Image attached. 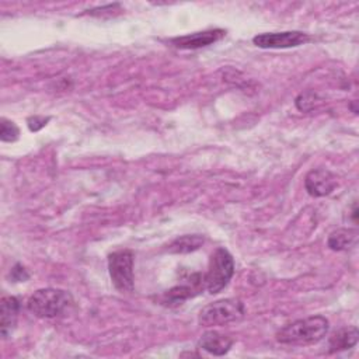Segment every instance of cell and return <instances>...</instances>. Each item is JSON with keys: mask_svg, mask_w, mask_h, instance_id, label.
Here are the masks:
<instances>
[{"mask_svg": "<svg viewBox=\"0 0 359 359\" xmlns=\"http://www.w3.org/2000/svg\"><path fill=\"white\" fill-rule=\"evenodd\" d=\"M330 328L324 316H311L296 320L276 332V341L285 345H311L321 341Z\"/></svg>", "mask_w": 359, "mask_h": 359, "instance_id": "6da1fadb", "label": "cell"}, {"mask_svg": "<svg viewBox=\"0 0 359 359\" xmlns=\"http://www.w3.org/2000/svg\"><path fill=\"white\" fill-rule=\"evenodd\" d=\"M73 304L69 292L55 287H45L34 292L27 302V309L39 318H55L62 316Z\"/></svg>", "mask_w": 359, "mask_h": 359, "instance_id": "7a4b0ae2", "label": "cell"}, {"mask_svg": "<svg viewBox=\"0 0 359 359\" xmlns=\"http://www.w3.org/2000/svg\"><path fill=\"white\" fill-rule=\"evenodd\" d=\"M245 314V309L238 299H222L206 304L201 311L198 321L202 327L226 325L229 323L240 321Z\"/></svg>", "mask_w": 359, "mask_h": 359, "instance_id": "3957f363", "label": "cell"}, {"mask_svg": "<svg viewBox=\"0 0 359 359\" xmlns=\"http://www.w3.org/2000/svg\"><path fill=\"white\" fill-rule=\"evenodd\" d=\"M234 275V259L226 248H216L212 254L208 272L203 276L205 287L209 293H219Z\"/></svg>", "mask_w": 359, "mask_h": 359, "instance_id": "277c9868", "label": "cell"}, {"mask_svg": "<svg viewBox=\"0 0 359 359\" xmlns=\"http://www.w3.org/2000/svg\"><path fill=\"white\" fill-rule=\"evenodd\" d=\"M108 271L114 286L122 293L133 290V254L129 250H119L108 257Z\"/></svg>", "mask_w": 359, "mask_h": 359, "instance_id": "5b68a950", "label": "cell"}, {"mask_svg": "<svg viewBox=\"0 0 359 359\" xmlns=\"http://www.w3.org/2000/svg\"><path fill=\"white\" fill-rule=\"evenodd\" d=\"M311 38L302 31H285V32H264L252 38L254 45L264 49H285L294 48L309 42Z\"/></svg>", "mask_w": 359, "mask_h": 359, "instance_id": "8992f818", "label": "cell"}, {"mask_svg": "<svg viewBox=\"0 0 359 359\" xmlns=\"http://www.w3.org/2000/svg\"><path fill=\"white\" fill-rule=\"evenodd\" d=\"M304 187L311 196H325L334 191L337 187V180L331 171L325 168H314L306 175Z\"/></svg>", "mask_w": 359, "mask_h": 359, "instance_id": "52a82bcc", "label": "cell"}, {"mask_svg": "<svg viewBox=\"0 0 359 359\" xmlns=\"http://www.w3.org/2000/svg\"><path fill=\"white\" fill-rule=\"evenodd\" d=\"M224 35H226L224 29L215 28V29H206V31H201V32L175 36L171 39V43L180 49H198V48H205V46H209L212 43L220 41Z\"/></svg>", "mask_w": 359, "mask_h": 359, "instance_id": "ba28073f", "label": "cell"}, {"mask_svg": "<svg viewBox=\"0 0 359 359\" xmlns=\"http://www.w3.org/2000/svg\"><path fill=\"white\" fill-rule=\"evenodd\" d=\"M20 311V302L14 296H4L0 302V332L1 337L6 339L8 338L15 325Z\"/></svg>", "mask_w": 359, "mask_h": 359, "instance_id": "9c48e42d", "label": "cell"}, {"mask_svg": "<svg viewBox=\"0 0 359 359\" xmlns=\"http://www.w3.org/2000/svg\"><path fill=\"white\" fill-rule=\"evenodd\" d=\"M231 345H233V339L217 331H208L198 341V348L216 356H222L227 353Z\"/></svg>", "mask_w": 359, "mask_h": 359, "instance_id": "30bf717a", "label": "cell"}, {"mask_svg": "<svg viewBox=\"0 0 359 359\" xmlns=\"http://www.w3.org/2000/svg\"><path fill=\"white\" fill-rule=\"evenodd\" d=\"M358 337H359V332L356 327H344L335 331L330 338V344H328L330 352L334 353V352L353 348L358 342Z\"/></svg>", "mask_w": 359, "mask_h": 359, "instance_id": "8fae6325", "label": "cell"}, {"mask_svg": "<svg viewBox=\"0 0 359 359\" xmlns=\"http://www.w3.org/2000/svg\"><path fill=\"white\" fill-rule=\"evenodd\" d=\"M358 241V231L355 229H338L328 237V247L334 251H345L352 248Z\"/></svg>", "mask_w": 359, "mask_h": 359, "instance_id": "7c38bea8", "label": "cell"}, {"mask_svg": "<svg viewBox=\"0 0 359 359\" xmlns=\"http://www.w3.org/2000/svg\"><path fill=\"white\" fill-rule=\"evenodd\" d=\"M203 244V237L199 234H187L177 237L170 245L168 251L175 254H187L198 250Z\"/></svg>", "mask_w": 359, "mask_h": 359, "instance_id": "4fadbf2b", "label": "cell"}, {"mask_svg": "<svg viewBox=\"0 0 359 359\" xmlns=\"http://www.w3.org/2000/svg\"><path fill=\"white\" fill-rule=\"evenodd\" d=\"M20 137L18 126L6 118H1L0 123V139L1 142H15Z\"/></svg>", "mask_w": 359, "mask_h": 359, "instance_id": "5bb4252c", "label": "cell"}, {"mask_svg": "<svg viewBox=\"0 0 359 359\" xmlns=\"http://www.w3.org/2000/svg\"><path fill=\"white\" fill-rule=\"evenodd\" d=\"M316 101H317V94L313 93V91H304V93H300L296 98V107L300 109V111H311L316 108Z\"/></svg>", "mask_w": 359, "mask_h": 359, "instance_id": "9a60e30c", "label": "cell"}, {"mask_svg": "<svg viewBox=\"0 0 359 359\" xmlns=\"http://www.w3.org/2000/svg\"><path fill=\"white\" fill-rule=\"evenodd\" d=\"M49 121V116H39V115H34V116H29L27 119V123H28V128L31 132H38L39 129H42L46 122Z\"/></svg>", "mask_w": 359, "mask_h": 359, "instance_id": "2e32d148", "label": "cell"}, {"mask_svg": "<svg viewBox=\"0 0 359 359\" xmlns=\"http://www.w3.org/2000/svg\"><path fill=\"white\" fill-rule=\"evenodd\" d=\"M10 275H11V279H13L14 282H25V280L29 278L27 269H25L22 265H20V264H15V265L13 266Z\"/></svg>", "mask_w": 359, "mask_h": 359, "instance_id": "e0dca14e", "label": "cell"}]
</instances>
